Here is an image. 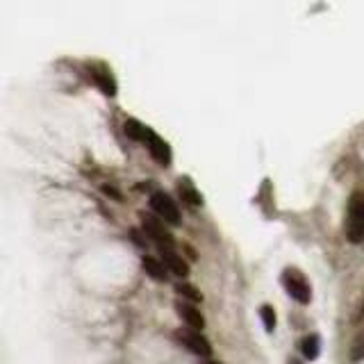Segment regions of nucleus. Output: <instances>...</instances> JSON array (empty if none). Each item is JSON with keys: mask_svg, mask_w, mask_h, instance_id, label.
I'll return each mask as SVG.
<instances>
[{"mask_svg": "<svg viewBox=\"0 0 364 364\" xmlns=\"http://www.w3.org/2000/svg\"><path fill=\"white\" fill-rule=\"evenodd\" d=\"M162 264L168 273H176L178 278H187L189 276V264L182 259L176 250H164L162 253Z\"/></svg>", "mask_w": 364, "mask_h": 364, "instance_id": "obj_7", "label": "nucleus"}, {"mask_svg": "<svg viewBox=\"0 0 364 364\" xmlns=\"http://www.w3.org/2000/svg\"><path fill=\"white\" fill-rule=\"evenodd\" d=\"M94 77H96L98 87H100L102 91H105L107 96H114V94H117V85H114V80H112V75H109L107 71H96Z\"/></svg>", "mask_w": 364, "mask_h": 364, "instance_id": "obj_13", "label": "nucleus"}, {"mask_svg": "<svg viewBox=\"0 0 364 364\" xmlns=\"http://www.w3.org/2000/svg\"><path fill=\"white\" fill-rule=\"evenodd\" d=\"M178 193H180V198L185 200L187 205H203V196L196 189H193V185H191L189 180H180Z\"/></svg>", "mask_w": 364, "mask_h": 364, "instance_id": "obj_11", "label": "nucleus"}, {"mask_svg": "<svg viewBox=\"0 0 364 364\" xmlns=\"http://www.w3.org/2000/svg\"><path fill=\"white\" fill-rule=\"evenodd\" d=\"M282 284H284V289H287V294L291 296V299L299 301L301 305H307L312 301V287L299 269H284Z\"/></svg>", "mask_w": 364, "mask_h": 364, "instance_id": "obj_2", "label": "nucleus"}, {"mask_svg": "<svg viewBox=\"0 0 364 364\" xmlns=\"http://www.w3.org/2000/svg\"><path fill=\"white\" fill-rule=\"evenodd\" d=\"M346 237L350 244L364 242V193H353L346 212Z\"/></svg>", "mask_w": 364, "mask_h": 364, "instance_id": "obj_1", "label": "nucleus"}, {"mask_svg": "<svg viewBox=\"0 0 364 364\" xmlns=\"http://www.w3.org/2000/svg\"><path fill=\"white\" fill-rule=\"evenodd\" d=\"M123 130H125V134H128L130 139H134V141H146V139H148V134H151V130H148L146 125H144L141 121H136V119H128V121H125Z\"/></svg>", "mask_w": 364, "mask_h": 364, "instance_id": "obj_10", "label": "nucleus"}, {"mask_svg": "<svg viewBox=\"0 0 364 364\" xmlns=\"http://www.w3.org/2000/svg\"><path fill=\"white\" fill-rule=\"evenodd\" d=\"M173 339L180 341V346H185L189 353L193 355H200V358H210L212 355V346L210 341L205 339L198 330H191V328H178L173 333Z\"/></svg>", "mask_w": 364, "mask_h": 364, "instance_id": "obj_3", "label": "nucleus"}, {"mask_svg": "<svg viewBox=\"0 0 364 364\" xmlns=\"http://www.w3.org/2000/svg\"><path fill=\"white\" fill-rule=\"evenodd\" d=\"M151 210L159 216L162 221L171 223V225H180L182 223V216L176 200L168 196L166 191H155L151 196Z\"/></svg>", "mask_w": 364, "mask_h": 364, "instance_id": "obj_5", "label": "nucleus"}, {"mask_svg": "<svg viewBox=\"0 0 364 364\" xmlns=\"http://www.w3.org/2000/svg\"><path fill=\"white\" fill-rule=\"evenodd\" d=\"M362 358H364V335L353 346V360H362Z\"/></svg>", "mask_w": 364, "mask_h": 364, "instance_id": "obj_16", "label": "nucleus"}, {"mask_svg": "<svg viewBox=\"0 0 364 364\" xmlns=\"http://www.w3.org/2000/svg\"><path fill=\"white\" fill-rule=\"evenodd\" d=\"M362 314H364V305H362Z\"/></svg>", "mask_w": 364, "mask_h": 364, "instance_id": "obj_18", "label": "nucleus"}, {"mask_svg": "<svg viewBox=\"0 0 364 364\" xmlns=\"http://www.w3.org/2000/svg\"><path fill=\"white\" fill-rule=\"evenodd\" d=\"M205 364H221V362H214V360H210V362H205Z\"/></svg>", "mask_w": 364, "mask_h": 364, "instance_id": "obj_17", "label": "nucleus"}, {"mask_svg": "<svg viewBox=\"0 0 364 364\" xmlns=\"http://www.w3.org/2000/svg\"><path fill=\"white\" fill-rule=\"evenodd\" d=\"M259 316H262V321H264V328L269 330V333H273V330H276V312H273V307L262 305Z\"/></svg>", "mask_w": 364, "mask_h": 364, "instance_id": "obj_15", "label": "nucleus"}, {"mask_svg": "<svg viewBox=\"0 0 364 364\" xmlns=\"http://www.w3.org/2000/svg\"><path fill=\"white\" fill-rule=\"evenodd\" d=\"M139 219H141V225H144V232L153 239V242L157 244V248L162 250V253H164V250H173V246H176L173 237L168 235L164 223L159 221L157 216H153V214H141Z\"/></svg>", "mask_w": 364, "mask_h": 364, "instance_id": "obj_4", "label": "nucleus"}, {"mask_svg": "<svg viewBox=\"0 0 364 364\" xmlns=\"http://www.w3.org/2000/svg\"><path fill=\"white\" fill-rule=\"evenodd\" d=\"M146 144H148V148H151V155L157 159L159 164H162V166H168L171 164V148L166 146L164 139H159L155 132H151V134H148Z\"/></svg>", "mask_w": 364, "mask_h": 364, "instance_id": "obj_8", "label": "nucleus"}, {"mask_svg": "<svg viewBox=\"0 0 364 364\" xmlns=\"http://www.w3.org/2000/svg\"><path fill=\"white\" fill-rule=\"evenodd\" d=\"M318 344H321V341H318V337L316 335H310V337H305L303 341H301V350H303V355L307 358V360H316V355H318Z\"/></svg>", "mask_w": 364, "mask_h": 364, "instance_id": "obj_12", "label": "nucleus"}, {"mask_svg": "<svg viewBox=\"0 0 364 364\" xmlns=\"http://www.w3.org/2000/svg\"><path fill=\"white\" fill-rule=\"evenodd\" d=\"M176 291L185 296V299H189L191 303H200V301H203L200 291H198L196 287H193V284H185V282H182V284H176Z\"/></svg>", "mask_w": 364, "mask_h": 364, "instance_id": "obj_14", "label": "nucleus"}, {"mask_svg": "<svg viewBox=\"0 0 364 364\" xmlns=\"http://www.w3.org/2000/svg\"><path fill=\"white\" fill-rule=\"evenodd\" d=\"M176 310H178L182 321L187 323V328L198 330V333L205 328V318H203L200 310H196V307H193V303H182V301H178L176 303Z\"/></svg>", "mask_w": 364, "mask_h": 364, "instance_id": "obj_6", "label": "nucleus"}, {"mask_svg": "<svg viewBox=\"0 0 364 364\" xmlns=\"http://www.w3.org/2000/svg\"><path fill=\"white\" fill-rule=\"evenodd\" d=\"M144 269L146 273L157 282H166L168 280V271L164 269L162 262H157V257H144Z\"/></svg>", "mask_w": 364, "mask_h": 364, "instance_id": "obj_9", "label": "nucleus"}]
</instances>
